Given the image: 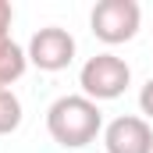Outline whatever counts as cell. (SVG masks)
Returning a JSON list of instances; mask_svg holds the SVG:
<instances>
[{
    "label": "cell",
    "instance_id": "cell-1",
    "mask_svg": "<svg viewBox=\"0 0 153 153\" xmlns=\"http://www.w3.org/2000/svg\"><path fill=\"white\" fill-rule=\"evenodd\" d=\"M46 128L61 146L82 150L100 135L103 114H100L96 100H89V96H61L46 111Z\"/></svg>",
    "mask_w": 153,
    "mask_h": 153
},
{
    "label": "cell",
    "instance_id": "cell-4",
    "mask_svg": "<svg viewBox=\"0 0 153 153\" xmlns=\"http://www.w3.org/2000/svg\"><path fill=\"white\" fill-rule=\"evenodd\" d=\"M29 61L39 71H61V68H68L75 61V39H71V32H64L57 25L39 29L32 36V43H29Z\"/></svg>",
    "mask_w": 153,
    "mask_h": 153
},
{
    "label": "cell",
    "instance_id": "cell-6",
    "mask_svg": "<svg viewBox=\"0 0 153 153\" xmlns=\"http://www.w3.org/2000/svg\"><path fill=\"white\" fill-rule=\"evenodd\" d=\"M25 64H29V53L11 36H4L0 39V89H7L11 82H18L25 75Z\"/></svg>",
    "mask_w": 153,
    "mask_h": 153
},
{
    "label": "cell",
    "instance_id": "cell-3",
    "mask_svg": "<svg viewBox=\"0 0 153 153\" xmlns=\"http://www.w3.org/2000/svg\"><path fill=\"white\" fill-rule=\"evenodd\" d=\"M139 18L143 11L135 0H100L89 14V25L103 43H125L139 32Z\"/></svg>",
    "mask_w": 153,
    "mask_h": 153
},
{
    "label": "cell",
    "instance_id": "cell-8",
    "mask_svg": "<svg viewBox=\"0 0 153 153\" xmlns=\"http://www.w3.org/2000/svg\"><path fill=\"white\" fill-rule=\"evenodd\" d=\"M139 107H143V114L153 117V78L143 85V93H139Z\"/></svg>",
    "mask_w": 153,
    "mask_h": 153
},
{
    "label": "cell",
    "instance_id": "cell-2",
    "mask_svg": "<svg viewBox=\"0 0 153 153\" xmlns=\"http://www.w3.org/2000/svg\"><path fill=\"white\" fill-rule=\"evenodd\" d=\"M78 82H82V93L89 100H117L128 89L132 71L117 53H96V57H89L82 64Z\"/></svg>",
    "mask_w": 153,
    "mask_h": 153
},
{
    "label": "cell",
    "instance_id": "cell-7",
    "mask_svg": "<svg viewBox=\"0 0 153 153\" xmlns=\"http://www.w3.org/2000/svg\"><path fill=\"white\" fill-rule=\"evenodd\" d=\"M22 125V100L11 89H0V135L14 132Z\"/></svg>",
    "mask_w": 153,
    "mask_h": 153
},
{
    "label": "cell",
    "instance_id": "cell-5",
    "mask_svg": "<svg viewBox=\"0 0 153 153\" xmlns=\"http://www.w3.org/2000/svg\"><path fill=\"white\" fill-rule=\"evenodd\" d=\"M107 153H153V132L143 117H114L103 132Z\"/></svg>",
    "mask_w": 153,
    "mask_h": 153
},
{
    "label": "cell",
    "instance_id": "cell-9",
    "mask_svg": "<svg viewBox=\"0 0 153 153\" xmlns=\"http://www.w3.org/2000/svg\"><path fill=\"white\" fill-rule=\"evenodd\" d=\"M11 18H14L11 4H7V0H0V39L7 36V29H11Z\"/></svg>",
    "mask_w": 153,
    "mask_h": 153
}]
</instances>
